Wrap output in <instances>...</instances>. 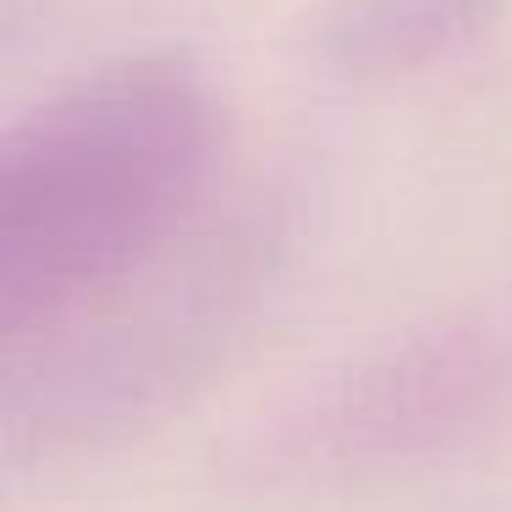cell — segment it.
Returning <instances> with one entry per match:
<instances>
[{"mask_svg":"<svg viewBox=\"0 0 512 512\" xmlns=\"http://www.w3.org/2000/svg\"><path fill=\"white\" fill-rule=\"evenodd\" d=\"M221 116L188 61L144 56L39 100L0 144V331L72 314L193 210Z\"/></svg>","mask_w":512,"mask_h":512,"instance_id":"1","label":"cell"},{"mask_svg":"<svg viewBox=\"0 0 512 512\" xmlns=\"http://www.w3.org/2000/svg\"><path fill=\"white\" fill-rule=\"evenodd\" d=\"M507 0H325L303 28V61L331 83H402L479 50Z\"/></svg>","mask_w":512,"mask_h":512,"instance_id":"2","label":"cell"}]
</instances>
